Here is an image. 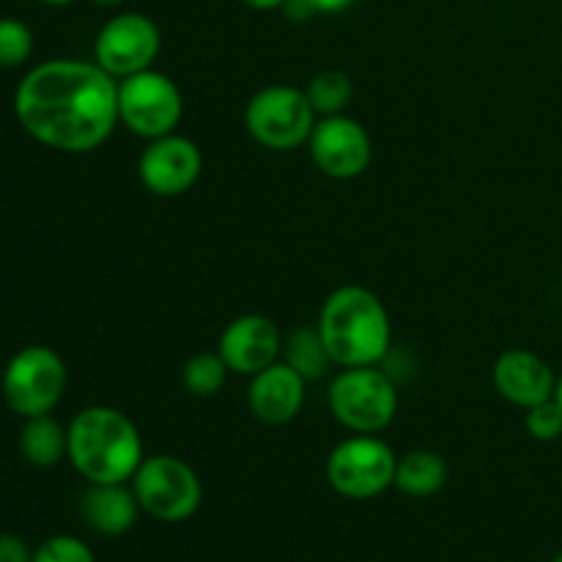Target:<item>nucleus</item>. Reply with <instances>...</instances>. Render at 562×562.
Segmentation results:
<instances>
[{"mask_svg": "<svg viewBox=\"0 0 562 562\" xmlns=\"http://www.w3.org/2000/svg\"><path fill=\"white\" fill-rule=\"evenodd\" d=\"M14 115L42 146L88 154L119 124V80L97 60H47L16 86Z\"/></svg>", "mask_w": 562, "mask_h": 562, "instance_id": "nucleus-1", "label": "nucleus"}, {"mask_svg": "<svg viewBox=\"0 0 562 562\" xmlns=\"http://www.w3.org/2000/svg\"><path fill=\"white\" fill-rule=\"evenodd\" d=\"M333 366H379L387 357L393 327L384 302L366 285H340L324 300L316 322Z\"/></svg>", "mask_w": 562, "mask_h": 562, "instance_id": "nucleus-2", "label": "nucleus"}, {"mask_svg": "<svg viewBox=\"0 0 562 562\" xmlns=\"http://www.w3.org/2000/svg\"><path fill=\"white\" fill-rule=\"evenodd\" d=\"M66 431V459L88 483H130L146 459L137 426L113 406H88Z\"/></svg>", "mask_w": 562, "mask_h": 562, "instance_id": "nucleus-3", "label": "nucleus"}, {"mask_svg": "<svg viewBox=\"0 0 562 562\" xmlns=\"http://www.w3.org/2000/svg\"><path fill=\"white\" fill-rule=\"evenodd\" d=\"M329 412L355 434H379L398 415V387L376 366L344 368L329 384Z\"/></svg>", "mask_w": 562, "mask_h": 562, "instance_id": "nucleus-4", "label": "nucleus"}, {"mask_svg": "<svg viewBox=\"0 0 562 562\" xmlns=\"http://www.w3.org/2000/svg\"><path fill=\"white\" fill-rule=\"evenodd\" d=\"M143 514L165 525H179L198 514L203 503V486L198 472L176 456L157 453L143 459L130 481Z\"/></svg>", "mask_w": 562, "mask_h": 562, "instance_id": "nucleus-5", "label": "nucleus"}, {"mask_svg": "<svg viewBox=\"0 0 562 562\" xmlns=\"http://www.w3.org/2000/svg\"><path fill=\"white\" fill-rule=\"evenodd\" d=\"M318 115L302 88L267 86L245 108V126L258 146L269 151H294L305 146Z\"/></svg>", "mask_w": 562, "mask_h": 562, "instance_id": "nucleus-6", "label": "nucleus"}, {"mask_svg": "<svg viewBox=\"0 0 562 562\" xmlns=\"http://www.w3.org/2000/svg\"><path fill=\"white\" fill-rule=\"evenodd\" d=\"M3 398L20 417L49 415L66 393V362L49 346H25L3 371Z\"/></svg>", "mask_w": 562, "mask_h": 562, "instance_id": "nucleus-7", "label": "nucleus"}, {"mask_svg": "<svg viewBox=\"0 0 562 562\" xmlns=\"http://www.w3.org/2000/svg\"><path fill=\"white\" fill-rule=\"evenodd\" d=\"M398 456L376 434L344 439L327 459V481L340 497L373 499L395 486Z\"/></svg>", "mask_w": 562, "mask_h": 562, "instance_id": "nucleus-8", "label": "nucleus"}, {"mask_svg": "<svg viewBox=\"0 0 562 562\" xmlns=\"http://www.w3.org/2000/svg\"><path fill=\"white\" fill-rule=\"evenodd\" d=\"M184 115L179 86L162 71H137L119 80V121L146 140L170 135Z\"/></svg>", "mask_w": 562, "mask_h": 562, "instance_id": "nucleus-9", "label": "nucleus"}, {"mask_svg": "<svg viewBox=\"0 0 562 562\" xmlns=\"http://www.w3.org/2000/svg\"><path fill=\"white\" fill-rule=\"evenodd\" d=\"M162 36L151 16L140 11H124L102 25L93 42V60L115 80L151 69L157 60Z\"/></svg>", "mask_w": 562, "mask_h": 562, "instance_id": "nucleus-10", "label": "nucleus"}, {"mask_svg": "<svg viewBox=\"0 0 562 562\" xmlns=\"http://www.w3.org/2000/svg\"><path fill=\"white\" fill-rule=\"evenodd\" d=\"M307 148L316 168L329 179L340 181L362 176L373 159L371 135L360 121L349 119L346 113L318 119L307 137Z\"/></svg>", "mask_w": 562, "mask_h": 562, "instance_id": "nucleus-11", "label": "nucleus"}, {"mask_svg": "<svg viewBox=\"0 0 562 562\" xmlns=\"http://www.w3.org/2000/svg\"><path fill=\"white\" fill-rule=\"evenodd\" d=\"M203 157L201 148L184 135H170L148 140L137 159V176L140 184L157 198H179L195 187L201 179Z\"/></svg>", "mask_w": 562, "mask_h": 562, "instance_id": "nucleus-12", "label": "nucleus"}, {"mask_svg": "<svg viewBox=\"0 0 562 562\" xmlns=\"http://www.w3.org/2000/svg\"><path fill=\"white\" fill-rule=\"evenodd\" d=\"M217 351L231 373L256 376L258 371L280 360V355H283V335H280L278 324L272 318L261 316V313H247V316L234 318L223 329Z\"/></svg>", "mask_w": 562, "mask_h": 562, "instance_id": "nucleus-13", "label": "nucleus"}, {"mask_svg": "<svg viewBox=\"0 0 562 562\" xmlns=\"http://www.w3.org/2000/svg\"><path fill=\"white\" fill-rule=\"evenodd\" d=\"M492 382L494 390L519 409H530V406L552 398L554 387H558L552 366L530 349L503 351L492 368Z\"/></svg>", "mask_w": 562, "mask_h": 562, "instance_id": "nucleus-14", "label": "nucleus"}, {"mask_svg": "<svg viewBox=\"0 0 562 562\" xmlns=\"http://www.w3.org/2000/svg\"><path fill=\"white\" fill-rule=\"evenodd\" d=\"M305 379L289 362L278 360L274 366L250 376L247 406L256 420L267 423V426H285L305 406Z\"/></svg>", "mask_w": 562, "mask_h": 562, "instance_id": "nucleus-15", "label": "nucleus"}, {"mask_svg": "<svg viewBox=\"0 0 562 562\" xmlns=\"http://www.w3.org/2000/svg\"><path fill=\"white\" fill-rule=\"evenodd\" d=\"M80 514L97 536L121 538L135 527L140 503L130 483H88L80 497Z\"/></svg>", "mask_w": 562, "mask_h": 562, "instance_id": "nucleus-16", "label": "nucleus"}, {"mask_svg": "<svg viewBox=\"0 0 562 562\" xmlns=\"http://www.w3.org/2000/svg\"><path fill=\"white\" fill-rule=\"evenodd\" d=\"M448 477V461L434 450H409L406 456H401L398 467H395V488L415 499L439 494Z\"/></svg>", "mask_w": 562, "mask_h": 562, "instance_id": "nucleus-17", "label": "nucleus"}, {"mask_svg": "<svg viewBox=\"0 0 562 562\" xmlns=\"http://www.w3.org/2000/svg\"><path fill=\"white\" fill-rule=\"evenodd\" d=\"M22 459L38 470L60 464L69 456V431L55 420L53 415L25 417V426L20 434Z\"/></svg>", "mask_w": 562, "mask_h": 562, "instance_id": "nucleus-18", "label": "nucleus"}, {"mask_svg": "<svg viewBox=\"0 0 562 562\" xmlns=\"http://www.w3.org/2000/svg\"><path fill=\"white\" fill-rule=\"evenodd\" d=\"M283 362H289L305 382H316L327 373V366H333L316 327H296L283 340Z\"/></svg>", "mask_w": 562, "mask_h": 562, "instance_id": "nucleus-19", "label": "nucleus"}, {"mask_svg": "<svg viewBox=\"0 0 562 562\" xmlns=\"http://www.w3.org/2000/svg\"><path fill=\"white\" fill-rule=\"evenodd\" d=\"M307 99H311L313 110H316L318 119L324 115H340L349 108L351 97H355V86H351V77L346 71L327 69L318 71L305 88Z\"/></svg>", "mask_w": 562, "mask_h": 562, "instance_id": "nucleus-20", "label": "nucleus"}, {"mask_svg": "<svg viewBox=\"0 0 562 562\" xmlns=\"http://www.w3.org/2000/svg\"><path fill=\"white\" fill-rule=\"evenodd\" d=\"M228 366L220 357V351H203V355L190 357L184 362V371H181V384L190 395L195 398H212L220 390L225 387V379H228Z\"/></svg>", "mask_w": 562, "mask_h": 562, "instance_id": "nucleus-21", "label": "nucleus"}, {"mask_svg": "<svg viewBox=\"0 0 562 562\" xmlns=\"http://www.w3.org/2000/svg\"><path fill=\"white\" fill-rule=\"evenodd\" d=\"M33 55L31 27L14 16H0V69H16Z\"/></svg>", "mask_w": 562, "mask_h": 562, "instance_id": "nucleus-22", "label": "nucleus"}, {"mask_svg": "<svg viewBox=\"0 0 562 562\" xmlns=\"http://www.w3.org/2000/svg\"><path fill=\"white\" fill-rule=\"evenodd\" d=\"M525 426L530 431L532 439L538 442H554L562 437V406L558 398H547L541 404L525 409Z\"/></svg>", "mask_w": 562, "mask_h": 562, "instance_id": "nucleus-23", "label": "nucleus"}, {"mask_svg": "<svg viewBox=\"0 0 562 562\" xmlns=\"http://www.w3.org/2000/svg\"><path fill=\"white\" fill-rule=\"evenodd\" d=\"M31 562H97L91 547L75 536H53L33 549Z\"/></svg>", "mask_w": 562, "mask_h": 562, "instance_id": "nucleus-24", "label": "nucleus"}, {"mask_svg": "<svg viewBox=\"0 0 562 562\" xmlns=\"http://www.w3.org/2000/svg\"><path fill=\"white\" fill-rule=\"evenodd\" d=\"M357 0H289L283 5L285 16L291 20H311L318 14H340V11L351 9Z\"/></svg>", "mask_w": 562, "mask_h": 562, "instance_id": "nucleus-25", "label": "nucleus"}, {"mask_svg": "<svg viewBox=\"0 0 562 562\" xmlns=\"http://www.w3.org/2000/svg\"><path fill=\"white\" fill-rule=\"evenodd\" d=\"M33 552L20 536L0 532V562H31Z\"/></svg>", "mask_w": 562, "mask_h": 562, "instance_id": "nucleus-26", "label": "nucleus"}, {"mask_svg": "<svg viewBox=\"0 0 562 562\" xmlns=\"http://www.w3.org/2000/svg\"><path fill=\"white\" fill-rule=\"evenodd\" d=\"M247 9H256V11H274V9H283L289 0H241Z\"/></svg>", "mask_w": 562, "mask_h": 562, "instance_id": "nucleus-27", "label": "nucleus"}, {"mask_svg": "<svg viewBox=\"0 0 562 562\" xmlns=\"http://www.w3.org/2000/svg\"><path fill=\"white\" fill-rule=\"evenodd\" d=\"M97 5H102V9H119V5H124L126 0H93Z\"/></svg>", "mask_w": 562, "mask_h": 562, "instance_id": "nucleus-28", "label": "nucleus"}, {"mask_svg": "<svg viewBox=\"0 0 562 562\" xmlns=\"http://www.w3.org/2000/svg\"><path fill=\"white\" fill-rule=\"evenodd\" d=\"M554 398H558V404L562 406V373L558 376V387H554Z\"/></svg>", "mask_w": 562, "mask_h": 562, "instance_id": "nucleus-29", "label": "nucleus"}, {"mask_svg": "<svg viewBox=\"0 0 562 562\" xmlns=\"http://www.w3.org/2000/svg\"><path fill=\"white\" fill-rule=\"evenodd\" d=\"M38 3H47V5H69L75 0H38Z\"/></svg>", "mask_w": 562, "mask_h": 562, "instance_id": "nucleus-30", "label": "nucleus"}, {"mask_svg": "<svg viewBox=\"0 0 562 562\" xmlns=\"http://www.w3.org/2000/svg\"><path fill=\"white\" fill-rule=\"evenodd\" d=\"M552 562H562V552H560V554H558V558H554Z\"/></svg>", "mask_w": 562, "mask_h": 562, "instance_id": "nucleus-31", "label": "nucleus"}]
</instances>
